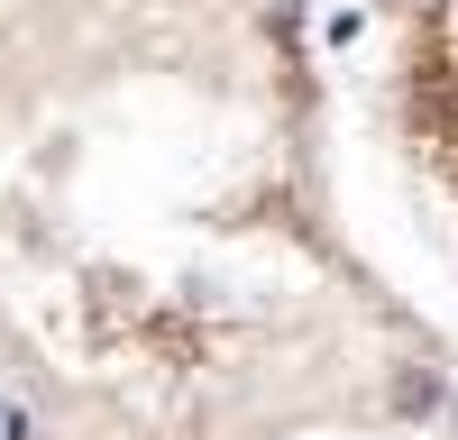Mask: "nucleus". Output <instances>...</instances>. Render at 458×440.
Wrapping results in <instances>:
<instances>
[]
</instances>
